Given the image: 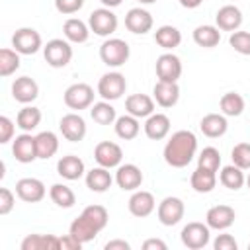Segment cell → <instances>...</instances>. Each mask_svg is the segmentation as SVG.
<instances>
[{
  "label": "cell",
  "instance_id": "cell-18",
  "mask_svg": "<svg viewBox=\"0 0 250 250\" xmlns=\"http://www.w3.org/2000/svg\"><path fill=\"white\" fill-rule=\"evenodd\" d=\"M12 96L20 104H31L39 96V86L29 76H20L12 84Z\"/></svg>",
  "mask_w": 250,
  "mask_h": 250
},
{
  "label": "cell",
  "instance_id": "cell-27",
  "mask_svg": "<svg viewBox=\"0 0 250 250\" xmlns=\"http://www.w3.org/2000/svg\"><path fill=\"white\" fill-rule=\"evenodd\" d=\"M62 33H64L66 41H70V43H84V41H88L90 25H86L78 18H68L62 25Z\"/></svg>",
  "mask_w": 250,
  "mask_h": 250
},
{
  "label": "cell",
  "instance_id": "cell-46",
  "mask_svg": "<svg viewBox=\"0 0 250 250\" xmlns=\"http://www.w3.org/2000/svg\"><path fill=\"white\" fill-rule=\"evenodd\" d=\"M14 203H16L14 193L8 188H2L0 189V215H8L14 209Z\"/></svg>",
  "mask_w": 250,
  "mask_h": 250
},
{
  "label": "cell",
  "instance_id": "cell-36",
  "mask_svg": "<svg viewBox=\"0 0 250 250\" xmlns=\"http://www.w3.org/2000/svg\"><path fill=\"white\" fill-rule=\"evenodd\" d=\"M90 115H92V119H94L98 125H111V123H115V119H117L115 107H113L107 100L98 102V104H92Z\"/></svg>",
  "mask_w": 250,
  "mask_h": 250
},
{
  "label": "cell",
  "instance_id": "cell-14",
  "mask_svg": "<svg viewBox=\"0 0 250 250\" xmlns=\"http://www.w3.org/2000/svg\"><path fill=\"white\" fill-rule=\"evenodd\" d=\"M12 152L16 156L18 162L21 164H29L37 158V145H35V137H31L27 131L18 135L14 145H12Z\"/></svg>",
  "mask_w": 250,
  "mask_h": 250
},
{
  "label": "cell",
  "instance_id": "cell-23",
  "mask_svg": "<svg viewBox=\"0 0 250 250\" xmlns=\"http://www.w3.org/2000/svg\"><path fill=\"white\" fill-rule=\"evenodd\" d=\"M199 129L205 137L209 139H217V137H223L229 129V123H227V117L221 115V113H207L201 123H199Z\"/></svg>",
  "mask_w": 250,
  "mask_h": 250
},
{
  "label": "cell",
  "instance_id": "cell-53",
  "mask_svg": "<svg viewBox=\"0 0 250 250\" xmlns=\"http://www.w3.org/2000/svg\"><path fill=\"white\" fill-rule=\"evenodd\" d=\"M100 2H102L105 8H115V6H119L123 0H100Z\"/></svg>",
  "mask_w": 250,
  "mask_h": 250
},
{
  "label": "cell",
  "instance_id": "cell-51",
  "mask_svg": "<svg viewBox=\"0 0 250 250\" xmlns=\"http://www.w3.org/2000/svg\"><path fill=\"white\" fill-rule=\"evenodd\" d=\"M143 248L145 250H152V248H158V250H166V242L158 240V238H148L143 242Z\"/></svg>",
  "mask_w": 250,
  "mask_h": 250
},
{
  "label": "cell",
  "instance_id": "cell-10",
  "mask_svg": "<svg viewBox=\"0 0 250 250\" xmlns=\"http://www.w3.org/2000/svg\"><path fill=\"white\" fill-rule=\"evenodd\" d=\"M94 158L100 166L104 168H115L121 164V158H123V150L117 143H111V141H102L96 145L94 148Z\"/></svg>",
  "mask_w": 250,
  "mask_h": 250
},
{
  "label": "cell",
  "instance_id": "cell-30",
  "mask_svg": "<svg viewBox=\"0 0 250 250\" xmlns=\"http://www.w3.org/2000/svg\"><path fill=\"white\" fill-rule=\"evenodd\" d=\"M191 188L197 191V193H209L213 191L215 184H217V172H211V170H205V168H195V172L191 174Z\"/></svg>",
  "mask_w": 250,
  "mask_h": 250
},
{
  "label": "cell",
  "instance_id": "cell-12",
  "mask_svg": "<svg viewBox=\"0 0 250 250\" xmlns=\"http://www.w3.org/2000/svg\"><path fill=\"white\" fill-rule=\"evenodd\" d=\"M59 129L62 133V137L70 143H78L86 137V121L78 115V113H66L61 117Z\"/></svg>",
  "mask_w": 250,
  "mask_h": 250
},
{
  "label": "cell",
  "instance_id": "cell-21",
  "mask_svg": "<svg viewBox=\"0 0 250 250\" xmlns=\"http://www.w3.org/2000/svg\"><path fill=\"white\" fill-rule=\"evenodd\" d=\"M125 109H127V113L135 115L137 119L148 117V115L154 113V102L146 94H131L125 100Z\"/></svg>",
  "mask_w": 250,
  "mask_h": 250
},
{
  "label": "cell",
  "instance_id": "cell-1",
  "mask_svg": "<svg viewBox=\"0 0 250 250\" xmlns=\"http://www.w3.org/2000/svg\"><path fill=\"white\" fill-rule=\"evenodd\" d=\"M195 150H197V139L191 131H176L166 146H164V160L168 166L172 168H184L191 162V158L195 156Z\"/></svg>",
  "mask_w": 250,
  "mask_h": 250
},
{
  "label": "cell",
  "instance_id": "cell-52",
  "mask_svg": "<svg viewBox=\"0 0 250 250\" xmlns=\"http://www.w3.org/2000/svg\"><path fill=\"white\" fill-rule=\"evenodd\" d=\"M201 2H203V0H180V4H182L184 8H189V10H191V8H197Z\"/></svg>",
  "mask_w": 250,
  "mask_h": 250
},
{
  "label": "cell",
  "instance_id": "cell-5",
  "mask_svg": "<svg viewBox=\"0 0 250 250\" xmlns=\"http://www.w3.org/2000/svg\"><path fill=\"white\" fill-rule=\"evenodd\" d=\"M125 90H127V80L121 72H105L98 82V94L107 102L119 100L125 94Z\"/></svg>",
  "mask_w": 250,
  "mask_h": 250
},
{
  "label": "cell",
  "instance_id": "cell-20",
  "mask_svg": "<svg viewBox=\"0 0 250 250\" xmlns=\"http://www.w3.org/2000/svg\"><path fill=\"white\" fill-rule=\"evenodd\" d=\"M215 21H217V27L223 31H236L242 25V12L236 6L227 4V6L219 8Z\"/></svg>",
  "mask_w": 250,
  "mask_h": 250
},
{
  "label": "cell",
  "instance_id": "cell-28",
  "mask_svg": "<svg viewBox=\"0 0 250 250\" xmlns=\"http://www.w3.org/2000/svg\"><path fill=\"white\" fill-rule=\"evenodd\" d=\"M21 250H59V236H55V234H29L23 238Z\"/></svg>",
  "mask_w": 250,
  "mask_h": 250
},
{
  "label": "cell",
  "instance_id": "cell-13",
  "mask_svg": "<svg viewBox=\"0 0 250 250\" xmlns=\"http://www.w3.org/2000/svg\"><path fill=\"white\" fill-rule=\"evenodd\" d=\"M16 193L25 203H37L45 197V184L37 178H21L16 182Z\"/></svg>",
  "mask_w": 250,
  "mask_h": 250
},
{
  "label": "cell",
  "instance_id": "cell-11",
  "mask_svg": "<svg viewBox=\"0 0 250 250\" xmlns=\"http://www.w3.org/2000/svg\"><path fill=\"white\" fill-rule=\"evenodd\" d=\"M156 76L164 82H178L182 76V61L172 53L160 55L156 59Z\"/></svg>",
  "mask_w": 250,
  "mask_h": 250
},
{
  "label": "cell",
  "instance_id": "cell-19",
  "mask_svg": "<svg viewBox=\"0 0 250 250\" xmlns=\"http://www.w3.org/2000/svg\"><path fill=\"white\" fill-rule=\"evenodd\" d=\"M152 94H154V100L160 107H172L180 100V86H178V82L158 80L152 88Z\"/></svg>",
  "mask_w": 250,
  "mask_h": 250
},
{
  "label": "cell",
  "instance_id": "cell-54",
  "mask_svg": "<svg viewBox=\"0 0 250 250\" xmlns=\"http://www.w3.org/2000/svg\"><path fill=\"white\" fill-rule=\"evenodd\" d=\"M137 2H141V4H152V2H156V0H137Z\"/></svg>",
  "mask_w": 250,
  "mask_h": 250
},
{
  "label": "cell",
  "instance_id": "cell-15",
  "mask_svg": "<svg viewBox=\"0 0 250 250\" xmlns=\"http://www.w3.org/2000/svg\"><path fill=\"white\" fill-rule=\"evenodd\" d=\"M125 27L131 31V33H137V35H145L152 29V16L150 12L143 10V8H131L125 16Z\"/></svg>",
  "mask_w": 250,
  "mask_h": 250
},
{
  "label": "cell",
  "instance_id": "cell-8",
  "mask_svg": "<svg viewBox=\"0 0 250 250\" xmlns=\"http://www.w3.org/2000/svg\"><path fill=\"white\" fill-rule=\"evenodd\" d=\"M184 213H186V207H184V201L180 197H164L158 205V221L164 225V227H174L178 225L182 219H184Z\"/></svg>",
  "mask_w": 250,
  "mask_h": 250
},
{
  "label": "cell",
  "instance_id": "cell-43",
  "mask_svg": "<svg viewBox=\"0 0 250 250\" xmlns=\"http://www.w3.org/2000/svg\"><path fill=\"white\" fill-rule=\"evenodd\" d=\"M230 158H232V164H236L242 170H248L250 168V145L248 143L234 145V148L230 152Z\"/></svg>",
  "mask_w": 250,
  "mask_h": 250
},
{
  "label": "cell",
  "instance_id": "cell-16",
  "mask_svg": "<svg viewBox=\"0 0 250 250\" xmlns=\"http://www.w3.org/2000/svg\"><path fill=\"white\" fill-rule=\"evenodd\" d=\"M115 182L125 191H135L143 184V172L135 164H121L115 174Z\"/></svg>",
  "mask_w": 250,
  "mask_h": 250
},
{
  "label": "cell",
  "instance_id": "cell-22",
  "mask_svg": "<svg viewBox=\"0 0 250 250\" xmlns=\"http://www.w3.org/2000/svg\"><path fill=\"white\" fill-rule=\"evenodd\" d=\"M156 207V201L150 191L139 189L129 197V211L135 217H148Z\"/></svg>",
  "mask_w": 250,
  "mask_h": 250
},
{
  "label": "cell",
  "instance_id": "cell-7",
  "mask_svg": "<svg viewBox=\"0 0 250 250\" xmlns=\"http://www.w3.org/2000/svg\"><path fill=\"white\" fill-rule=\"evenodd\" d=\"M12 47L20 55H35L41 49V35L33 27H20L12 35Z\"/></svg>",
  "mask_w": 250,
  "mask_h": 250
},
{
  "label": "cell",
  "instance_id": "cell-55",
  "mask_svg": "<svg viewBox=\"0 0 250 250\" xmlns=\"http://www.w3.org/2000/svg\"><path fill=\"white\" fill-rule=\"evenodd\" d=\"M246 186H248V189H250V174H248V178H246Z\"/></svg>",
  "mask_w": 250,
  "mask_h": 250
},
{
  "label": "cell",
  "instance_id": "cell-42",
  "mask_svg": "<svg viewBox=\"0 0 250 250\" xmlns=\"http://www.w3.org/2000/svg\"><path fill=\"white\" fill-rule=\"evenodd\" d=\"M197 166L199 168H205V170H211V172H217L219 166H221V152L215 146L203 148L201 154H199V158H197Z\"/></svg>",
  "mask_w": 250,
  "mask_h": 250
},
{
  "label": "cell",
  "instance_id": "cell-6",
  "mask_svg": "<svg viewBox=\"0 0 250 250\" xmlns=\"http://www.w3.org/2000/svg\"><path fill=\"white\" fill-rule=\"evenodd\" d=\"M90 31H94L100 37H107L117 29V16L111 12V8H98L88 18Z\"/></svg>",
  "mask_w": 250,
  "mask_h": 250
},
{
  "label": "cell",
  "instance_id": "cell-39",
  "mask_svg": "<svg viewBox=\"0 0 250 250\" xmlns=\"http://www.w3.org/2000/svg\"><path fill=\"white\" fill-rule=\"evenodd\" d=\"M49 195H51L53 203L62 207V209H68V207H72L76 203L74 191L68 186H64V184H53L51 189H49Z\"/></svg>",
  "mask_w": 250,
  "mask_h": 250
},
{
  "label": "cell",
  "instance_id": "cell-35",
  "mask_svg": "<svg viewBox=\"0 0 250 250\" xmlns=\"http://www.w3.org/2000/svg\"><path fill=\"white\" fill-rule=\"evenodd\" d=\"M219 180H221V184L225 186V188H229V189H240L244 184H246V178H244V172H242V168H238L236 164H230V166H225L223 170H221V174H219Z\"/></svg>",
  "mask_w": 250,
  "mask_h": 250
},
{
  "label": "cell",
  "instance_id": "cell-50",
  "mask_svg": "<svg viewBox=\"0 0 250 250\" xmlns=\"http://www.w3.org/2000/svg\"><path fill=\"white\" fill-rule=\"evenodd\" d=\"M104 248L105 250H129L131 246H129L127 240H109V242H105Z\"/></svg>",
  "mask_w": 250,
  "mask_h": 250
},
{
  "label": "cell",
  "instance_id": "cell-32",
  "mask_svg": "<svg viewBox=\"0 0 250 250\" xmlns=\"http://www.w3.org/2000/svg\"><path fill=\"white\" fill-rule=\"evenodd\" d=\"M139 129H141L139 119H137L135 115H131V113L121 115V117L115 119V135H117L119 139H123V141L135 139V137L139 135Z\"/></svg>",
  "mask_w": 250,
  "mask_h": 250
},
{
  "label": "cell",
  "instance_id": "cell-41",
  "mask_svg": "<svg viewBox=\"0 0 250 250\" xmlns=\"http://www.w3.org/2000/svg\"><path fill=\"white\" fill-rule=\"evenodd\" d=\"M20 68V53L16 49L0 51V76H10Z\"/></svg>",
  "mask_w": 250,
  "mask_h": 250
},
{
  "label": "cell",
  "instance_id": "cell-49",
  "mask_svg": "<svg viewBox=\"0 0 250 250\" xmlns=\"http://www.w3.org/2000/svg\"><path fill=\"white\" fill-rule=\"evenodd\" d=\"M80 246H82V242L76 240L70 232H68L66 236L59 238V248H62V250H80Z\"/></svg>",
  "mask_w": 250,
  "mask_h": 250
},
{
  "label": "cell",
  "instance_id": "cell-26",
  "mask_svg": "<svg viewBox=\"0 0 250 250\" xmlns=\"http://www.w3.org/2000/svg\"><path fill=\"white\" fill-rule=\"evenodd\" d=\"M111 182H113V178L109 174V168H104V166L92 168L86 174V186L90 191H96V193H104L105 189H109Z\"/></svg>",
  "mask_w": 250,
  "mask_h": 250
},
{
  "label": "cell",
  "instance_id": "cell-47",
  "mask_svg": "<svg viewBox=\"0 0 250 250\" xmlns=\"http://www.w3.org/2000/svg\"><path fill=\"white\" fill-rule=\"evenodd\" d=\"M12 137H14V123H12L10 117L2 115L0 117V143L6 145V143L12 141Z\"/></svg>",
  "mask_w": 250,
  "mask_h": 250
},
{
  "label": "cell",
  "instance_id": "cell-17",
  "mask_svg": "<svg viewBox=\"0 0 250 250\" xmlns=\"http://www.w3.org/2000/svg\"><path fill=\"white\" fill-rule=\"evenodd\" d=\"M234 209L230 205H215L207 211L205 215V221L209 225V229H215V230H225L229 229L232 223H234Z\"/></svg>",
  "mask_w": 250,
  "mask_h": 250
},
{
  "label": "cell",
  "instance_id": "cell-24",
  "mask_svg": "<svg viewBox=\"0 0 250 250\" xmlns=\"http://www.w3.org/2000/svg\"><path fill=\"white\" fill-rule=\"evenodd\" d=\"M145 133L152 141H160L170 133V119L164 113H152L146 117L145 123Z\"/></svg>",
  "mask_w": 250,
  "mask_h": 250
},
{
  "label": "cell",
  "instance_id": "cell-3",
  "mask_svg": "<svg viewBox=\"0 0 250 250\" xmlns=\"http://www.w3.org/2000/svg\"><path fill=\"white\" fill-rule=\"evenodd\" d=\"M43 57L47 61L49 66L53 68H62L70 62L72 59V47L68 41L64 39H51L47 41V45L43 47Z\"/></svg>",
  "mask_w": 250,
  "mask_h": 250
},
{
  "label": "cell",
  "instance_id": "cell-4",
  "mask_svg": "<svg viewBox=\"0 0 250 250\" xmlns=\"http://www.w3.org/2000/svg\"><path fill=\"white\" fill-rule=\"evenodd\" d=\"M64 104L70 109H76V111L92 107V104H94V88L90 84H86V82L70 84L64 90Z\"/></svg>",
  "mask_w": 250,
  "mask_h": 250
},
{
  "label": "cell",
  "instance_id": "cell-31",
  "mask_svg": "<svg viewBox=\"0 0 250 250\" xmlns=\"http://www.w3.org/2000/svg\"><path fill=\"white\" fill-rule=\"evenodd\" d=\"M154 41H156L162 49L172 51V49H176V47L182 43V33H180V29L174 27V25H162V27H158V29L154 31Z\"/></svg>",
  "mask_w": 250,
  "mask_h": 250
},
{
  "label": "cell",
  "instance_id": "cell-44",
  "mask_svg": "<svg viewBox=\"0 0 250 250\" xmlns=\"http://www.w3.org/2000/svg\"><path fill=\"white\" fill-rule=\"evenodd\" d=\"M230 47L240 55H250V33L248 31H232L229 37Z\"/></svg>",
  "mask_w": 250,
  "mask_h": 250
},
{
  "label": "cell",
  "instance_id": "cell-48",
  "mask_svg": "<svg viewBox=\"0 0 250 250\" xmlns=\"http://www.w3.org/2000/svg\"><path fill=\"white\" fill-rule=\"evenodd\" d=\"M213 248L215 250H236L238 244H236L234 236H230V234H219L215 238V242H213Z\"/></svg>",
  "mask_w": 250,
  "mask_h": 250
},
{
  "label": "cell",
  "instance_id": "cell-25",
  "mask_svg": "<svg viewBox=\"0 0 250 250\" xmlns=\"http://www.w3.org/2000/svg\"><path fill=\"white\" fill-rule=\"evenodd\" d=\"M57 172L64 180H70V182L78 180L84 174V162H82V158H78L74 154H66L57 162Z\"/></svg>",
  "mask_w": 250,
  "mask_h": 250
},
{
  "label": "cell",
  "instance_id": "cell-45",
  "mask_svg": "<svg viewBox=\"0 0 250 250\" xmlns=\"http://www.w3.org/2000/svg\"><path fill=\"white\" fill-rule=\"evenodd\" d=\"M82 6H84V0H55V8L64 16L76 14Z\"/></svg>",
  "mask_w": 250,
  "mask_h": 250
},
{
  "label": "cell",
  "instance_id": "cell-56",
  "mask_svg": "<svg viewBox=\"0 0 250 250\" xmlns=\"http://www.w3.org/2000/svg\"><path fill=\"white\" fill-rule=\"evenodd\" d=\"M248 248H250V244H248Z\"/></svg>",
  "mask_w": 250,
  "mask_h": 250
},
{
  "label": "cell",
  "instance_id": "cell-34",
  "mask_svg": "<svg viewBox=\"0 0 250 250\" xmlns=\"http://www.w3.org/2000/svg\"><path fill=\"white\" fill-rule=\"evenodd\" d=\"M193 41H195L199 47L211 49V47L219 45V41H221V31H219V27H215V25H197V27L193 29Z\"/></svg>",
  "mask_w": 250,
  "mask_h": 250
},
{
  "label": "cell",
  "instance_id": "cell-29",
  "mask_svg": "<svg viewBox=\"0 0 250 250\" xmlns=\"http://www.w3.org/2000/svg\"><path fill=\"white\" fill-rule=\"evenodd\" d=\"M35 145H37V158H51L59 150V139L53 131H41L35 135Z\"/></svg>",
  "mask_w": 250,
  "mask_h": 250
},
{
  "label": "cell",
  "instance_id": "cell-2",
  "mask_svg": "<svg viewBox=\"0 0 250 250\" xmlns=\"http://www.w3.org/2000/svg\"><path fill=\"white\" fill-rule=\"evenodd\" d=\"M129 55H131V49H129L127 41L117 39V37L104 41L102 47H100V59L107 66H121V64H125Z\"/></svg>",
  "mask_w": 250,
  "mask_h": 250
},
{
  "label": "cell",
  "instance_id": "cell-38",
  "mask_svg": "<svg viewBox=\"0 0 250 250\" xmlns=\"http://www.w3.org/2000/svg\"><path fill=\"white\" fill-rule=\"evenodd\" d=\"M219 105H221L223 115L238 117L244 111V98L240 94H236V92H227V94H223Z\"/></svg>",
  "mask_w": 250,
  "mask_h": 250
},
{
  "label": "cell",
  "instance_id": "cell-40",
  "mask_svg": "<svg viewBox=\"0 0 250 250\" xmlns=\"http://www.w3.org/2000/svg\"><path fill=\"white\" fill-rule=\"evenodd\" d=\"M82 217H84L86 221H90L98 230L105 229V225H107V221H109L107 209H105L104 205H88V207H84Z\"/></svg>",
  "mask_w": 250,
  "mask_h": 250
},
{
  "label": "cell",
  "instance_id": "cell-33",
  "mask_svg": "<svg viewBox=\"0 0 250 250\" xmlns=\"http://www.w3.org/2000/svg\"><path fill=\"white\" fill-rule=\"evenodd\" d=\"M68 232L76 238V240H80L82 244H86V242H90V240H94L96 238V234L100 232L90 221H86L82 215L78 217V219H74L72 223H70V229H68Z\"/></svg>",
  "mask_w": 250,
  "mask_h": 250
},
{
  "label": "cell",
  "instance_id": "cell-37",
  "mask_svg": "<svg viewBox=\"0 0 250 250\" xmlns=\"http://www.w3.org/2000/svg\"><path fill=\"white\" fill-rule=\"evenodd\" d=\"M16 123L21 131H33L39 123H41V109L39 107H33V105H25L18 111V117H16Z\"/></svg>",
  "mask_w": 250,
  "mask_h": 250
},
{
  "label": "cell",
  "instance_id": "cell-9",
  "mask_svg": "<svg viewBox=\"0 0 250 250\" xmlns=\"http://www.w3.org/2000/svg\"><path fill=\"white\" fill-rule=\"evenodd\" d=\"M182 242L189 250H201L209 244V225L203 223H188L182 229Z\"/></svg>",
  "mask_w": 250,
  "mask_h": 250
}]
</instances>
